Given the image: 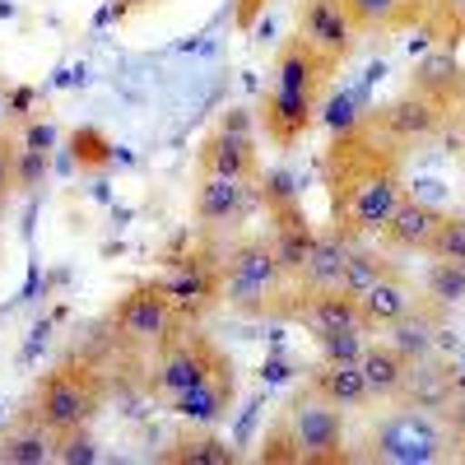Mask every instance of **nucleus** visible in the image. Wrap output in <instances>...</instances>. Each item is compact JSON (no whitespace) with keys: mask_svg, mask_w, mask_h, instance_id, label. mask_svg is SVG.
<instances>
[{"mask_svg":"<svg viewBox=\"0 0 465 465\" xmlns=\"http://www.w3.org/2000/svg\"><path fill=\"white\" fill-rule=\"evenodd\" d=\"M322 186L331 205V228L349 242H363L396 214L405 191V153L381 140L368 126V112L359 126L335 131L322 149Z\"/></svg>","mask_w":465,"mask_h":465,"instance_id":"obj_1","label":"nucleus"},{"mask_svg":"<svg viewBox=\"0 0 465 465\" xmlns=\"http://www.w3.org/2000/svg\"><path fill=\"white\" fill-rule=\"evenodd\" d=\"M284 284L289 275L275 256V242L261 238V232H247L223 252V302L238 317H270Z\"/></svg>","mask_w":465,"mask_h":465,"instance_id":"obj_2","label":"nucleus"},{"mask_svg":"<svg viewBox=\"0 0 465 465\" xmlns=\"http://www.w3.org/2000/svg\"><path fill=\"white\" fill-rule=\"evenodd\" d=\"M107 401V381L98 372V363L89 359H65L56 363L33 391V410L47 423L52 433H70V429H89L94 414Z\"/></svg>","mask_w":465,"mask_h":465,"instance_id":"obj_3","label":"nucleus"},{"mask_svg":"<svg viewBox=\"0 0 465 465\" xmlns=\"http://www.w3.org/2000/svg\"><path fill=\"white\" fill-rule=\"evenodd\" d=\"M447 447H451V429L414 405L386 414L368 433V460H386V465H433L447 456Z\"/></svg>","mask_w":465,"mask_h":465,"instance_id":"obj_4","label":"nucleus"},{"mask_svg":"<svg viewBox=\"0 0 465 465\" xmlns=\"http://www.w3.org/2000/svg\"><path fill=\"white\" fill-rule=\"evenodd\" d=\"M163 284V293L173 298V307H177V317L186 322V326H196V322H205L214 307H223V252H214V247H186L182 256H173V265H168V275L159 280Z\"/></svg>","mask_w":465,"mask_h":465,"instance_id":"obj_5","label":"nucleus"},{"mask_svg":"<svg viewBox=\"0 0 465 465\" xmlns=\"http://www.w3.org/2000/svg\"><path fill=\"white\" fill-rule=\"evenodd\" d=\"M223 363H228L223 349L210 335H201L196 326H186L168 344H159V359H153V372H149V396L153 401H177Z\"/></svg>","mask_w":465,"mask_h":465,"instance_id":"obj_6","label":"nucleus"},{"mask_svg":"<svg viewBox=\"0 0 465 465\" xmlns=\"http://www.w3.org/2000/svg\"><path fill=\"white\" fill-rule=\"evenodd\" d=\"M112 331L131 340V344H149V349H159L168 344L177 331H186V322L177 317V307L173 298L163 293L159 280H149V284H135L122 293V302L112 307Z\"/></svg>","mask_w":465,"mask_h":465,"instance_id":"obj_7","label":"nucleus"},{"mask_svg":"<svg viewBox=\"0 0 465 465\" xmlns=\"http://www.w3.org/2000/svg\"><path fill=\"white\" fill-rule=\"evenodd\" d=\"M284 419H289V429L298 438L302 465H340V460H349V451H344V419L317 391H302L284 410Z\"/></svg>","mask_w":465,"mask_h":465,"instance_id":"obj_8","label":"nucleus"},{"mask_svg":"<svg viewBox=\"0 0 465 465\" xmlns=\"http://www.w3.org/2000/svg\"><path fill=\"white\" fill-rule=\"evenodd\" d=\"M302 43H312L322 56H331L335 65H344L359 52V24L349 15V0H298V28Z\"/></svg>","mask_w":465,"mask_h":465,"instance_id":"obj_9","label":"nucleus"},{"mask_svg":"<svg viewBox=\"0 0 465 465\" xmlns=\"http://www.w3.org/2000/svg\"><path fill=\"white\" fill-rule=\"evenodd\" d=\"M368 126L405 153V149H414V144L438 140L442 126H447V116H442L433 103H423L419 94H401V98H391V103L368 107Z\"/></svg>","mask_w":465,"mask_h":465,"instance_id":"obj_10","label":"nucleus"},{"mask_svg":"<svg viewBox=\"0 0 465 465\" xmlns=\"http://www.w3.org/2000/svg\"><path fill=\"white\" fill-rule=\"evenodd\" d=\"M317 116H322V98H307V94H293L280 84H270L256 103V122L275 149H293L298 140H307V131L317 126Z\"/></svg>","mask_w":465,"mask_h":465,"instance_id":"obj_11","label":"nucleus"},{"mask_svg":"<svg viewBox=\"0 0 465 465\" xmlns=\"http://www.w3.org/2000/svg\"><path fill=\"white\" fill-rule=\"evenodd\" d=\"M335 61L322 56L312 43H302V37H284L280 52H275V65H270V84L280 89H293V94H307V98H326L331 94V80H335Z\"/></svg>","mask_w":465,"mask_h":465,"instance_id":"obj_12","label":"nucleus"},{"mask_svg":"<svg viewBox=\"0 0 465 465\" xmlns=\"http://www.w3.org/2000/svg\"><path fill=\"white\" fill-rule=\"evenodd\" d=\"M410 94L433 103L442 116H456L465 107V61L456 56V47H433L423 56L410 74Z\"/></svg>","mask_w":465,"mask_h":465,"instance_id":"obj_13","label":"nucleus"},{"mask_svg":"<svg viewBox=\"0 0 465 465\" xmlns=\"http://www.w3.org/2000/svg\"><path fill=\"white\" fill-rule=\"evenodd\" d=\"M256 205V182L219 177V173H196V223L201 228H228L242 223Z\"/></svg>","mask_w":465,"mask_h":465,"instance_id":"obj_14","label":"nucleus"},{"mask_svg":"<svg viewBox=\"0 0 465 465\" xmlns=\"http://www.w3.org/2000/svg\"><path fill=\"white\" fill-rule=\"evenodd\" d=\"M232 401H238V368H232V359L223 368H214L205 381H196L186 396L168 401V410L186 423H201V429H214L219 419L232 414Z\"/></svg>","mask_w":465,"mask_h":465,"instance_id":"obj_15","label":"nucleus"},{"mask_svg":"<svg viewBox=\"0 0 465 465\" xmlns=\"http://www.w3.org/2000/svg\"><path fill=\"white\" fill-rule=\"evenodd\" d=\"M442 219H447L442 205L419 201V196H405V201L396 205V214L377 228V238H381L386 252H429L433 238H438V228H442Z\"/></svg>","mask_w":465,"mask_h":465,"instance_id":"obj_16","label":"nucleus"},{"mask_svg":"<svg viewBox=\"0 0 465 465\" xmlns=\"http://www.w3.org/2000/svg\"><path fill=\"white\" fill-rule=\"evenodd\" d=\"M196 173H219V177H238V182H261V149L252 135L223 131L214 126L201 149H196Z\"/></svg>","mask_w":465,"mask_h":465,"instance_id":"obj_17","label":"nucleus"},{"mask_svg":"<svg viewBox=\"0 0 465 465\" xmlns=\"http://www.w3.org/2000/svg\"><path fill=\"white\" fill-rule=\"evenodd\" d=\"M419 298H414V289H410V280L401 275L396 265H386L381 275L359 293V317H363V331L372 335V331H386V326H396L410 307H414Z\"/></svg>","mask_w":465,"mask_h":465,"instance_id":"obj_18","label":"nucleus"},{"mask_svg":"<svg viewBox=\"0 0 465 465\" xmlns=\"http://www.w3.org/2000/svg\"><path fill=\"white\" fill-rule=\"evenodd\" d=\"M317 232H322V228L307 219L302 205L270 210V242H275V256H280V265H284V275H289V280L302 275L307 256H312V247H317Z\"/></svg>","mask_w":465,"mask_h":465,"instance_id":"obj_19","label":"nucleus"},{"mask_svg":"<svg viewBox=\"0 0 465 465\" xmlns=\"http://www.w3.org/2000/svg\"><path fill=\"white\" fill-rule=\"evenodd\" d=\"M438 0H349L359 33H405V28H429Z\"/></svg>","mask_w":465,"mask_h":465,"instance_id":"obj_20","label":"nucleus"},{"mask_svg":"<svg viewBox=\"0 0 465 465\" xmlns=\"http://www.w3.org/2000/svg\"><path fill=\"white\" fill-rule=\"evenodd\" d=\"M52 447H56V433L37 419L33 405H24L0 429V460L5 465H43V460H52Z\"/></svg>","mask_w":465,"mask_h":465,"instance_id":"obj_21","label":"nucleus"},{"mask_svg":"<svg viewBox=\"0 0 465 465\" xmlns=\"http://www.w3.org/2000/svg\"><path fill=\"white\" fill-rule=\"evenodd\" d=\"M359 368H363V381H368L372 401H401L410 391V381H414V363L401 354L396 344H386V340L363 349Z\"/></svg>","mask_w":465,"mask_h":465,"instance_id":"obj_22","label":"nucleus"},{"mask_svg":"<svg viewBox=\"0 0 465 465\" xmlns=\"http://www.w3.org/2000/svg\"><path fill=\"white\" fill-rule=\"evenodd\" d=\"M438 307L429 302V307H410V312L396 322V326H386V344H396L401 349V354L419 368V363H429V354H433V349H438Z\"/></svg>","mask_w":465,"mask_h":465,"instance_id":"obj_23","label":"nucleus"},{"mask_svg":"<svg viewBox=\"0 0 465 465\" xmlns=\"http://www.w3.org/2000/svg\"><path fill=\"white\" fill-rule=\"evenodd\" d=\"M307 391H317V396L331 401L335 410H359V405L372 401L359 363H317L312 381H307Z\"/></svg>","mask_w":465,"mask_h":465,"instance_id":"obj_24","label":"nucleus"},{"mask_svg":"<svg viewBox=\"0 0 465 465\" xmlns=\"http://www.w3.org/2000/svg\"><path fill=\"white\" fill-rule=\"evenodd\" d=\"M349 247H354V242H349L344 232H335V228L326 223V228L317 232V247H312V256H307L298 284H307V289H340V275H344Z\"/></svg>","mask_w":465,"mask_h":465,"instance_id":"obj_25","label":"nucleus"},{"mask_svg":"<svg viewBox=\"0 0 465 465\" xmlns=\"http://www.w3.org/2000/svg\"><path fill=\"white\" fill-rule=\"evenodd\" d=\"M159 460L163 465H238L242 456H238V447H232L228 438L205 429V433H182Z\"/></svg>","mask_w":465,"mask_h":465,"instance_id":"obj_26","label":"nucleus"},{"mask_svg":"<svg viewBox=\"0 0 465 465\" xmlns=\"http://www.w3.org/2000/svg\"><path fill=\"white\" fill-rule=\"evenodd\" d=\"M423 293L438 312H451L456 302H465V261H447V256H433L429 275H423Z\"/></svg>","mask_w":465,"mask_h":465,"instance_id":"obj_27","label":"nucleus"},{"mask_svg":"<svg viewBox=\"0 0 465 465\" xmlns=\"http://www.w3.org/2000/svg\"><path fill=\"white\" fill-rule=\"evenodd\" d=\"M70 159L84 173H103V168L116 163V144L98 126H80V131H70Z\"/></svg>","mask_w":465,"mask_h":465,"instance_id":"obj_28","label":"nucleus"},{"mask_svg":"<svg viewBox=\"0 0 465 465\" xmlns=\"http://www.w3.org/2000/svg\"><path fill=\"white\" fill-rule=\"evenodd\" d=\"M386 265H391V261H386L377 247H368V242H354V247H349V261H344V275H340V289L344 293H363L377 275H381V270Z\"/></svg>","mask_w":465,"mask_h":465,"instance_id":"obj_29","label":"nucleus"},{"mask_svg":"<svg viewBox=\"0 0 465 465\" xmlns=\"http://www.w3.org/2000/svg\"><path fill=\"white\" fill-rule=\"evenodd\" d=\"M363 335H368L363 326L322 331V335H317V359H322V363H359V359H363V349H368Z\"/></svg>","mask_w":465,"mask_h":465,"instance_id":"obj_30","label":"nucleus"},{"mask_svg":"<svg viewBox=\"0 0 465 465\" xmlns=\"http://www.w3.org/2000/svg\"><path fill=\"white\" fill-rule=\"evenodd\" d=\"M429 33H433L438 47H460L465 43V0H438Z\"/></svg>","mask_w":465,"mask_h":465,"instance_id":"obj_31","label":"nucleus"},{"mask_svg":"<svg viewBox=\"0 0 465 465\" xmlns=\"http://www.w3.org/2000/svg\"><path fill=\"white\" fill-rule=\"evenodd\" d=\"M261 460L265 465H302V451H298V438L289 429V419L280 414L275 429L265 433V447H261Z\"/></svg>","mask_w":465,"mask_h":465,"instance_id":"obj_32","label":"nucleus"},{"mask_svg":"<svg viewBox=\"0 0 465 465\" xmlns=\"http://www.w3.org/2000/svg\"><path fill=\"white\" fill-rule=\"evenodd\" d=\"M47 168H52V153L43 149H24L19 144V163H15V196H28L47 182Z\"/></svg>","mask_w":465,"mask_h":465,"instance_id":"obj_33","label":"nucleus"},{"mask_svg":"<svg viewBox=\"0 0 465 465\" xmlns=\"http://www.w3.org/2000/svg\"><path fill=\"white\" fill-rule=\"evenodd\" d=\"M52 460H61V465H94V460H98V447H94L89 429H70V433H56Z\"/></svg>","mask_w":465,"mask_h":465,"instance_id":"obj_34","label":"nucleus"},{"mask_svg":"<svg viewBox=\"0 0 465 465\" xmlns=\"http://www.w3.org/2000/svg\"><path fill=\"white\" fill-rule=\"evenodd\" d=\"M429 256H447V261H465V214L447 210L442 228H438V238L429 247Z\"/></svg>","mask_w":465,"mask_h":465,"instance_id":"obj_35","label":"nucleus"},{"mask_svg":"<svg viewBox=\"0 0 465 465\" xmlns=\"http://www.w3.org/2000/svg\"><path fill=\"white\" fill-rule=\"evenodd\" d=\"M363 98L359 94H335L331 103H326V126H331V135L335 131H349V126H359L363 122Z\"/></svg>","mask_w":465,"mask_h":465,"instance_id":"obj_36","label":"nucleus"},{"mask_svg":"<svg viewBox=\"0 0 465 465\" xmlns=\"http://www.w3.org/2000/svg\"><path fill=\"white\" fill-rule=\"evenodd\" d=\"M15 163H19V135L0 131V205L15 196Z\"/></svg>","mask_w":465,"mask_h":465,"instance_id":"obj_37","label":"nucleus"},{"mask_svg":"<svg viewBox=\"0 0 465 465\" xmlns=\"http://www.w3.org/2000/svg\"><path fill=\"white\" fill-rule=\"evenodd\" d=\"M19 144L52 153V149H56V126L47 122V116H33V122H24V131H19Z\"/></svg>","mask_w":465,"mask_h":465,"instance_id":"obj_38","label":"nucleus"},{"mask_svg":"<svg viewBox=\"0 0 465 465\" xmlns=\"http://www.w3.org/2000/svg\"><path fill=\"white\" fill-rule=\"evenodd\" d=\"M265 10H270V0H232V24H238V33H252Z\"/></svg>","mask_w":465,"mask_h":465,"instance_id":"obj_39","label":"nucleus"},{"mask_svg":"<svg viewBox=\"0 0 465 465\" xmlns=\"http://www.w3.org/2000/svg\"><path fill=\"white\" fill-rule=\"evenodd\" d=\"M442 423L451 429V438H465V386L447 401V410H442Z\"/></svg>","mask_w":465,"mask_h":465,"instance_id":"obj_40","label":"nucleus"},{"mask_svg":"<svg viewBox=\"0 0 465 465\" xmlns=\"http://www.w3.org/2000/svg\"><path fill=\"white\" fill-rule=\"evenodd\" d=\"M219 126H223V131H238V135H252V116H247L242 107H228V112L219 116Z\"/></svg>","mask_w":465,"mask_h":465,"instance_id":"obj_41","label":"nucleus"},{"mask_svg":"<svg viewBox=\"0 0 465 465\" xmlns=\"http://www.w3.org/2000/svg\"><path fill=\"white\" fill-rule=\"evenodd\" d=\"M144 5H153V0H112V15L122 19V15H131V10H144Z\"/></svg>","mask_w":465,"mask_h":465,"instance_id":"obj_42","label":"nucleus"},{"mask_svg":"<svg viewBox=\"0 0 465 465\" xmlns=\"http://www.w3.org/2000/svg\"><path fill=\"white\" fill-rule=\"evenodd\" d=\"M5 98H10V94H5V89H0V116H5Z\"/></svg>","mask_w":465,"mask_h":465,"instance_id":"obj_43","label":"nucleus"},{"mask_svg":"<svg viewBox=\"0 0 465 465\" xmlns=\"http://www.w3.org/2000/svg\"><path fill=\"white\" fill-rule=\"evenodd\" d=\"M460 460H465V438H460Z\"/></svg>","mask_w":465,"mask_h":465,"instance_id":"obj_44","label":"nucleus"},{"mask_svg":"<svg viewBox=\"0 0 465 465\" xmlns=\"http://www.w3.org/2000/svg\"><path fill=\"white\" fill-rule=\"evenodd\" d=\"M460 112H465V107H460Z\"/></svg>","mask_w":465,"mask_h":465,"instance_id":"obj_45","label":"nucleus"}]
</instances>
